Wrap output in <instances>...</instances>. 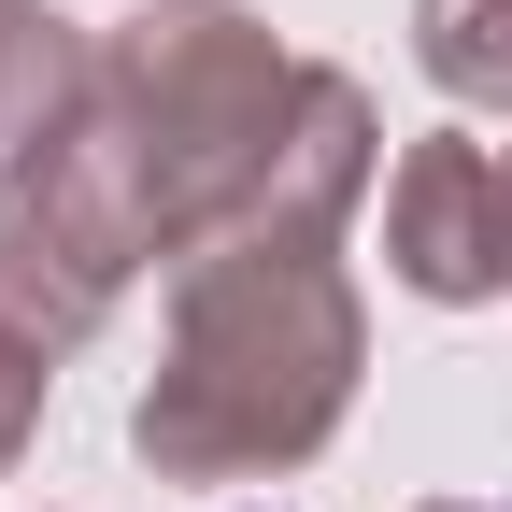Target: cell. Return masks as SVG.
Wrapping results in <instances>:
<instances>
[{
  "mask_svg": "<svg viewBox=\"0 0 512 512\" xmlns=\"http://www.w3.org/2000/svg\"><path fill=\"white\" fill-rule=\"evenodd\" d=\"M43 384H57V370H43V342H29V328H0V470L29 456V427H43Z\"/></svg>",
  "mask_w": 512,
  "mask_h": 512,
  "instance_id": "cell-8",
  "label": "cell"
},
{
  "mask_svg": "<svg viewBox=\"0 0 512 512\" xmlns=\"http://www.w3.org/2000/svg\"><path fill=\"white\" fill-rule=\"evenodd\" d=\"M427 512H470V498H427Z\"/></svg>",
  "mask_w": 512,
  "mask_h": 512,
  "instance_id": "cell-10",
  "label": "cell"
},
{
  "mask_svg": "<svg viewBox=\"0 0 512 512\" xmlns=\"http://www.w3.org/2000/svg\"><path fill=\"white\" fill-rule=\"evenodd\" d=\"M498 228H512V143H498Z\"/></svg>",
  "mask_w": 512,
  "mask_h": 512,
  "instance_id": "cell-9",
  "label": "cell"
},
{
  "mask_svg": "<svg viewBox=\"0 0 512 512\" xmlns=\"http://www.w3.org/2000/svg\"><path fill=\"white\" fill-rule=\"evenodd\" d=\"M143 256H157V214H143V185H128L114 128H100V100H86L72 143L0 185V328H29L43 356L100 342V313L128 299Z\"/></svg>",
  "mask_w": 512,
  "mask_h": 512,
  "instance_id": "cell-3",
  "label": "cell"
},
{
  "mask_svg": "<svg viewBox=\"0 0 512 512\" xmlns=\"http://www.w3.org/2000/svg\"><path fill=\"white\" fill-rule=\"evenodd\" d=\"M299 72L313 57H285L242 0H143V15L100 43V128H114V157L143 185V214H157V256L214 242V214L256 185V157H271Z\"/></svg>",
  "mask_w": 512,
  "mask_h": 512,
  "instance_id": "cell-2",
  "label": "cell"
},
{
  "mask_svg": "<svg viewBox=\"0 0 512 512\" xmlns=\"http://www.w3.org/2000/svg\"><path fill=\"white\" fill-rule=\"evenodd\" d=\"M356 370H370V313L342 256H185L171 356L128 441L157 484H271L328 456V427L356 413Z\"/></svg>",
  "mask_w": 512,
  "mask_h": 512,
  "instance_id": "cell-1",
  "label": "cell"
},
{
  "mask_svg": "<svg viewBox=\"0 0 512 512\" xmlns=\"http://www.w3.org/2000/svg\"><path fill=\"white\" fill-rule=\"evenodd\" d=\"M413 57L456 114H512V0H413Z\"/></svg>",
  "mask_w": 512,
  "mask_h": 512,
  "instance_id": "cell-7",
  "label": "cell"
},
{
  "mask_svg": "<svg viewBox=\"0 0 512 512\" xmlns=\"http://www.w3.org/2000/svg\"><path fill=\"white\" fill-rule=\"evenodd\" d=\"M370 171H384V128H370V86L356 72H299L285 128H271V157H256V185L214 214L200 256H328L370 200ZM185 271V256H171Z\"/></svg>",
  "mask_w": 512,
  "mask_h": 512,
  "instance_id": "cell-4",
  "label": "cell"
},
{
  "mask_svg": "<svg viewBox=\"0 0 512 512\" xmlns=\"http://www.w3.org/2000/svg\"><path fill=\"white\" fill-rule=\"evenodd\" d=\"M86 100H100V43L72 15H43V0H0V185L72 143Z\"/></svg>",
  "mask_w": 512,
  "mask_h": 512,
  "instance_id": "cell-6",
  "label": "cell"
},
{
  "mask_svg": "<svg viewBox=\"0 0 512 512\" xmlns=\"http://www.w3.org/2000/svg\"><path fill=\"white\" fill-rule=\"evenodd\" d=\"M384 271L413 299L470 313V299H512V228H498V143L470 128H427V143L384 171Z\"/></svg>",
  "mask_w": 512,
  "mask_h": 512,
  "instance_id": "cell-5",
  "label": "cell"
}]
</instances>
